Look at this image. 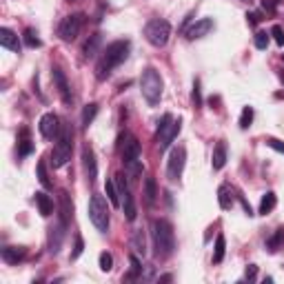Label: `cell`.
I'll use <instances>...</instances> for the list:
<instances>
[{"label": "cell", "instance_id": "obj_1", "mask_svg": "<svg viewBox=\"0 0 284 284\" xmlns=\"http://www.w3.org/2000/svg\"><path fill=\"white\" fill-rule=\"evenodd\" d=\"M129 49H131L129 40H113L111 45H107V49L102 51L100 60H98V67H96L98 80L109 78V73H111L113 67L123 65V62L127 60V56H129Z\"/></svg>", "mask_w": 284, "mask_h": 284}, {"label": "cell", "instance_id": "obj_2", "mask_svg": "<svg viewBox=\"0 0 284 284\" xmlns=\"http://www.w3.org/2000/svg\"><path fill=\"white\" fill-rule=\"evenodd\" d=\"M151 237H153V249H155V258L167 260L171 258L173 249H176V235H173V227L169 220L158 218L151 222Z\"/></svg>", "mask_w": 284, "mask_h": 284}, {"label": "cell", "instance_id": "obj_3", "mask_svg": "<svg viewBox=\"0 0 284 284\" xmlns=\"http://www.w3.org/2000/svg\"><path fill=\"white\" fill-rule=\"evenodd\" d=\"M71 147H73V131L67 125H62V129L56 138V147L51 151V165H54V169H60V167H65L71 160Z\"/></svg>", "mask_w": 284, "mask_h": 284}, {"label": "cell", "instance_id": "obj_4", "mask_svg": "<svg viewBox=\"0 0 284 284\" xmlns=\"http://www.w3.org/2000/svg\"><path fill=\"white\" fill-rule=\"evenodd\" d=\"M182 129V120H173L171 113H165L158 125V136H155V142H158V149L160 151H167V149L173 144V140L178 138V133Z\"/></svg>", "mask_w": 284, "mask_h": 284}, {"label": "cell", "instance_id": "obj_5", "mask_svg": "<svg viewBox=\"0 0 284 284\" xmlns=\"http://www.w3.org/2000/svg\"><path fill=\"white\" fill-rule=\"evenodd\" d=\"M140 91L144 96V100H147L149 104H158L160 98H162V78L160 73L155 71L153 67H147L142 71V78H140Z\"/></svg>", "mask_w": 284, "mask_h": 284}, {"label": "cell", "instance_id": "obj_6", "mask_svg": "<svg viewBox=\"0 0 284 284\" xmlns=\"http://www.w3.org/2000/svg\"><path fill=\"white\" fill-rule=\"evenodd\" d=\"M169 36H171V25L165 18H153L144 27V38L153 47H165L169 43Z\"/></svg>", "mask_w": 284, "mask_h": 284}, {"label": "cell", "instance_id": "obj_7", "mask_svg": "<svg viewBox=\"0 0 284 284\" xmlns=\"http://www.w3.org/2000/svg\"><path fill=\"white\" fill-rule=\"evenodd\" d=\"M89 220L100 233H107L109 229V207L102 195H91L89 200Z\"/></svg>", "mask_w": 284, "mask_h": 284}, {"label": "cell", "instance_id": "obj_8", "mask_svg": "<svg viewBox=\"0 0 284 284\" xmlns=\"http://www.w3.org/2000/svg\"><path fill=\"white\" fill-rule=\"evenodd\" d=\"M184 162H187V149L182 144L171 149L169 153V160H167V178L171 182H178L182 178V171H184Z\"/></svg>", "mask_w": 284, "mask_h": 284}, {"label": "cell", "instance_id": "obj_9", "mask_svg": "<svg viewBox=\"0 0 284 284\" xmlns=\"http://www.w3.org/2000/svg\"><path fill=\"white\" fill-rule=\"evenodd\" d=\"M85 25V14H71V16H65L58 27V36H60L65 43H71V40L78 38L80 29Z\"/></svg>", "mask_w": 284, "mask_h": 284}, {"label": "cell", "instance_id": "obj_10", "mask_svg": "<svg viewBox=\"0 0 284 284\" xmlns=\"http://www.w3.org/2000/svg\"><path fill=\"white\" fill-rule=\"evenodd\" d=\"M38 129H40V133H43V138L56 140L58 133H60V129H62V125H60V120H58L56 113H45L38 123Z\"/></svg>", "mask_w": 284, "mask_h": 284}, {"label": "cell", "instance_id": "obj_11", "mask_svg": "<svg viewBox=\"0 0 284 284\" xmlns=\"http://www.w3.org/2000/svg\"><path fill=\"white\" fill-rule=\"evenodd\" d=\"M140 153H142V147H140V142H138V138H133V136L127 138L125 149H123V162H125V167L131 165V162L140 160Z\"/></svg>", "mask_w": 284, "mask_h": 284}, {"label": "cell", "instance_id": "obj_12", "mask_svg": "<svg viewBox=\"0 0 284 284\" xmlns=\"http://www.w3.org/2000/svg\"><path fill=\"white\" fill-rule=\"evenodd\" d=\"M51 78H54V85L58 87V94H60L62 102L65 104H71V91H69V83H67V76L62 73V69H54L51 71Z\"/></svg>", "mask_w": 284, "mask_h": 284}, {"label": "cell", "instance_id": "obj_13", "mask_svg": "<svg viewBox=\"0 0 284 284\" xmlns=\"http://www.w3.org/2000/svg\"><path fill=\"white\" fill-rule=\"evenodd\" d=\"M213 29V18H202V20H195L193 25L187 29V38L189 40H198V38H205L209 31Z\"/></svg>", "mask_w": 284, "mask_h": 284}, {"label": "cell", "instance_id": "obj_14", "mask_svg": "<svg viewBox=\"0 0 284 284\" xmlns=\"http://www.w3.org/2000/svg\"><path fill=\"white\" fill-rule=\"evenodd\" d=\"M65 229H67V224L62 222V220H58L56 227L49 229V251H51V253H58V251H60L62 240H65Z\"/></svg>", "mask_w": 284, "mask_h": 284}, {"label": "cell", "instance_id": "obj_15", "mask_svg": "<svg viewBox=\"0 0 284 284\" xmlns=\"http://www.w3.org/2000/svg\"><path fill=\"white\" fill-rule=\"evenodd\" d=\"M83 165H85V171H87V178H89V182H94L98 178V162H96V153L94 149L87 144L83 149Z\"/></svg>", "mask_w": 284, "mask_h": 284}, {"label": "cell", "instance_id": "obj_16", "mask_svg": "<svg viewBox=\"0 0 284 284\" xmlns=\"http://www.w3.org/2000/svg\"><path fill=\"white\" fill-rule=\"evenodd\" d=\"M0 45L9 51H20V40H18V33H14L11 29L3 27L0 29Z\"/></svg>", "mask_w": 284, "mask_h": 284}, {"label": "cell", "instance_id": "obj_17", "mask_svg": "<svg viewBox=\"0 0 284 284\" xmlns=\"http://www.w3.org/2000/svg\"><path fill=\"white\" fill-rule=\"evenodd\" d=\"M0 256L7 264H18L22 258L27 256V249L25 247H5L3 251H0Z\"/></svg>", "mask_w": 284, "mask_h": 284}, {"label": "cell", "instance_id": "obj_18", "mask_svg": "<svg viewBox=\"0 0 284 284\" xmlns=\"http://www.w3.org/2000/svg\"><path fill=\"white\" fill-rule=\"evenodd\" d=\"M100 45H102V33H94V36H89V40H87L85 47H83V56L89 60V58H96L98 54H102Z\"/></svg>", "mask_w": 284, "mask_h": 284}, {"label": "cell", "instance_id": "obj_19", "mask_svg": "<svg viewBox=\"0 0 284 284\" xmlns=\"http://www.w3.org/2000/svg\"><path fill=\"white\" fill-rule=\"evenodd\" d=\"M227 165V142L220 140L216 147H213V160H211V167L213 171H220L222 167Z\"/></svg>", "mask_w": 284, "mask_h": 284}, {"label": "cell", "instance_id": "obj_20", "mask_svg": "<svg viewBox=\"0 0 284 284\" xmlns=\"http://www.w3.org/2000/svg\"><path fill=\"white\" fill-rule=\"evenodd\" d=\"M36 205H38V211L43 218H49L51 213H54V200H51L45 191H38L36 193Z\"/></svg>", "mask_w": 284, "mask_h": 284}, {"label": "cell", "instance_id": "obj_21", "mask_svg": "<svg viewBox=\"0 0 284 284\" xmlns=\"http://www.w3.org/2000/svg\"><path fill=\"white\" fill-rule=\"evenodd\" d=\"M73 216V205H71V200H69V193L67 191H62L60 193V220L69 227V220H71Z\"/></svg>", "mask_w": 284, "mask_h": 284}, {"label": "cell", "instance_id": "obj_22", "mask_svg": "<svg viewBox=\"0 0 284 284\" xmlns=\"http://www.w3.org/2000/svg\"><path fill=\"white\" fill-rule=\"evenodd\" d=\"M31 151H33V142H31V138H29V129H22L20 138H18V155L20 158H27Z\"/></svg>", "mask_w": 284, "mask_h": 284}, {"label": "cell", "instance_id": "obj_23", "mask_svg": "<svg viewBox=\"0 0 284 284\" xmlns=\"http://www.w3.org/2000/svg\"><path fill=\"white\" fill-rule=\"evenodd\" d=\"M131 247H133V251L138 253V256H147V240H144V233H142V229H138V231H133V237H131Z\"/></svg>", "mask_w": 284, "mask_h": 284}, {"label": "cell", "instance_id": "obj_24", "mask_svg": "<svg viewBox=\"0 0 284 284\" xmlns=\"http://www.w3.org/2000/svg\"><path fill=\"white\" fill-rule=\"evenodd\" d=\"M123 207H125V216H127V220L129 222H133L136 220V202H133V195H131V191L127 189L125 193H123Z\"/></svg>", "mask_w": 284, "mask_h": 284}, {"label": "cell", "instance_id": "obj_25", "mask_svg": "<svg viewBox=\"0 0 284 284\" xmlns=\"http://www.w3.org/2000/svg\"><path fill=\"white\" fill-rule=\"evenodd\" d=\"M218 202H220V209H224V211H229V209L233 207V195H231V189L227 184H222V187L218 189Z\"/></svg>", "mask_w": 284, "mask_h": 284}, {"label": "cell", "instance_id": "obj_26", "mask_svg": "<svg viewBox=\"0 0 284 284\" xmlns=\"http://www.w3.org/2000/svg\"><path fill=\"white\" fill-rule=\"evenodd\" d=\"M96 113H98V104H96V102H89V104H87V107L83 109V115H80V125H83V129H87V127L94 123Z\"/></svg>", "mask_w": 284, "mask_h": 284}, {"label": "cell", "instance_id": "obj_27", "mask_svg": "<svg viewBox=\"0 0 284 284\" xmlns=\"http://www.w3.org/2000/svg\"><path fill=\"white\" fill-rule=\"evenodd\" d=\"M282 245H284V227H280L273 235L269 237V240H266V251H269V253H275Z\"/></svg>", "mask_w": 284, "mask_h": 284}, {"label": "cell", "instance_id": "obj_28", "mask_svg": "<svg viewBox=\"0 0 284 284\" xmlns=\"http://www.w3.org/2000/svg\"><path fill=\"white\" fill-rule=\"evenodd\" d=\"M104 191H107V200L111 207H120V191L115 187L113 180H107L104 182Z\"/></svg>", "mask_w": 284, "mask_h": 284}, {"label": "cell", "instance_id": "obj_29", "mask_svg": "<svg viewBox=\"0 0 284 284\" xmlns=\"http://www.w3.org/2000/svg\"><path fill=\"white\" fill-rule=\"evenodd\" d=\"M275 205H277L275 193H273V191H266V193H264V198H262V202H260V213H262V216H266V213H271V211H273Z\"/></svg>", "mask_w": 284, "mask_h": 284}, {"label": "cell", "instance_id": "obj_30", "mask_svg": "<svg viewBox=\"0 0 284 284\" xmlns=\"http://www.w3.org/2000/svg\"><path fill=\"white\" fill-rule=\"evenodd\" d=\"M144 200H147V205H155V200H158V189H155L153 178L144 180Z\"/></svg>", "mask_w": 284, "mask_h": 284}, {"label": "cell", "instance_id": "obj_31", "mask_svg": "<svg viewBox=\"0 0 284 284\" xmlns=\"http://www.w3.org/2000/svg\"><path fill=\"white\" fill-rule=\"evenodd\" d=\"M224 253H227V242H224V235L220 233L216 237V249H213V264H220L224 260Z\"/></svg>", "mask_w": 284, "mask_h": 284}, {"label": "cell", "instance_id": "obj_32", "mask_svg": "<svg viewBox=\"0 0 284 284\" xmlns=\"http://www.w3.org/2000/svg\"><path fill=\"white\" fill-rule=\"evenodd\" d=\"M36 176H38V182L43 184L45 189H49V187H51L49 176H47V162H45V160H40V162H38V167H36Z\"/></svg>", "mask_w": 284, "mask_h": 284}, {"label": "cell", "instance_id": "obj_33", "mask_svg": "<svg viewBox=\"0 0 284 284\" xmlns=\"http://www.w3.org/2000/svg\"><path fill=\"white\" fill-rule=\"evenodd\" d=\"M129 262H131V271H129V275H127V280H136V277L142 275V264H140V260H138V253L129 258Z\"/></svg>", "mask_w": 284, "mask_h": 284}, {"label": "cell", "instance_id": "obj_34", "mask_svg": "<svg viewBox=\"0 0 284 284\" xmlns=\"http://www.w3.org/2000/svg\"><path fill=\"white\" fill-rule=\"evenodd\" d=\"M22 38H25V45L29 49H38L40 45H43V43H40V38H38V33L33 31V29H25V36H22Z\"/></svg>", "mask_w": 284, "mask_h": 284}, {"label": "cell", "instance_id": "obj_35", "mask_svg": "<svg viewBox=\"0 0 284 284\" xmlns=\"http://www.w3.org/2000/svg\"><path fill=\"white\" fill-rule=\"evenodd\" d=\"M253 123V107H245L240 113V129H249Z\"/></svg>", "mask_w": 284, "mask_h": 284}, {"label": "cell", "instance_id": "obj_36", "mask_svg": "<svg viewBox=\"0 0 284 284\" xmlns=\"http://www.w3.org/2000/svg\"><path fill=\"white\" fill-rule=\"evenodd\" d=\"M100 269L104 271V273H109V271L113 269V256L111 253H107V251L100 253Z\"/></svg>", "mask_w": 284, "mask_h": 284}, {"label": "cell", "instance_id": "obj_37", "mask_svg": "<svg viewBox=\"0 0 284 284\" xmlns=\"http://www.w3.org/2000/svg\"><path fill=\"white\" fill-rule=\"evenodd\" d=\"M271 36H273L277 47H284V29H282L280 25H273V27H271Z\"/></svg>", "mask_w": 284, "mask_h": 284}, {"label": "cell", "instance_id": "obj_38", "mask_svg": "<svg viewBox=\"0 0 284 284\" xmlns=\"http://www.w3.org/2000/svg\"><path fill=\"white\" fill-rule=\"evenodd\" d=\"M256 47L262 49V51L269 47V33H266V31H258L256 33Z\"/></svg>", "mask_w": 284, "mask_h": 284}, {"label": "cell", "instance_id": "obj_39", "mask_svg": "<svg viewBox=\"0 0 284 284\" xmlns=\"http://www.w3.org/2000/svg\"><path fill=\"white\" fill-rule=\"evenodd\" d=\"M83 251H85V242L80 235H76V247H73V251H71V260H78L83 256Z\"/></svg>", "mask_w": 284, "mask_h": 284}, {"label": "cell", "instance_id": "obj_40", "mask_svg": "<svg viewBox=\"0 0 284 284\" xmlns=\"http://www.w3.org/2000/svg\"><path fill=\"white\" fill-rule=\"evenodd\" d=\"M266 144H269L273 151L277 153H284V142L282 140H277V138H266Z\"/></svg>", "mask_w": 284, "mask_h": 284}, {"label": "cell", "instance_id": "obj_41", "mask_svg": "<svg viewBox=\"0 0 284 284\" xmlns=\"http://www.w3.org/2000/svg\"><path fill=\"white\" fill-rule=\"evenodd\" d=\"M277 5H280V0H262V9L266 11V14H275Z\"/></svg>", "mask_w": 284, "mask_h": 284}, {"label": "cell", "instance_id": "obj_42", "mask_svg": "<svg viewBox=\"0 0 284 284\" xmlns=\"http://www.w3.org/2000/svg\"><path fill=\"white\" fill-rule=\"evenodd\" d=\"M191 98H193V104H195V107H200V104H202V94H200V80H195V83H193V94H191Z\"/></svg>", "mask_w": 284, "mask_h": 284}, {"label": "cell", "instance_id": "obj_43", "mask_svg": "<svg viewBox=\"0 0 284 284\" xmlns=\"http://www.w3.org/2000/svg\"><path fill=\"white\" fill-rule=\"evenodd\" d=\"M256 275H258V266H256V264H249V266H247L245 277H247L249 282H253V280H256Z\"/></svg>", "mask_w": 284, "mask_h": 284}, {"label": "cell", "instance_id": "obj_44", "mask_svg": "<svg viewBox=\"0 0 284 284\" xmlns=\"http://www.w3.org/2000/svg\"><path fill=\"white\" fill-rule=\"evenodd\" d=\"M247 22L251 27H256L258 22H260V14H258V11H249V14H247Z\"/></svg>", "mask_w": 284, "mask_h": 284}, {"label": "cell", "instance_id": "obj_45", "mask_svg": "<svg viewBox=\"0 0 284 284\" xmlns=\"http://www.w3.org/2000/svg\"><path fill=\"white\" fill-rule=\"evenodd\" d=\"M237 198H240V202H242V207H245V211L249 213V216H253V211H251V205H249V202L242 198V195H237Z\"/></svg>", "mask_w": 284, "mask_h": 284}, {"label": "cell", "instance_id": "obj_46", "mask_svg": "<svg viewBox=\"0 0 284 284\" xmlns=\"http://www.w3.org/2000/svg\"><path fill=\"white\" fill-rule=\"evenodd\" d=\"M282 83H284V76H282Z\"/></svg>", "mask_w": 284, "mask_h": 284}]
</instances>
